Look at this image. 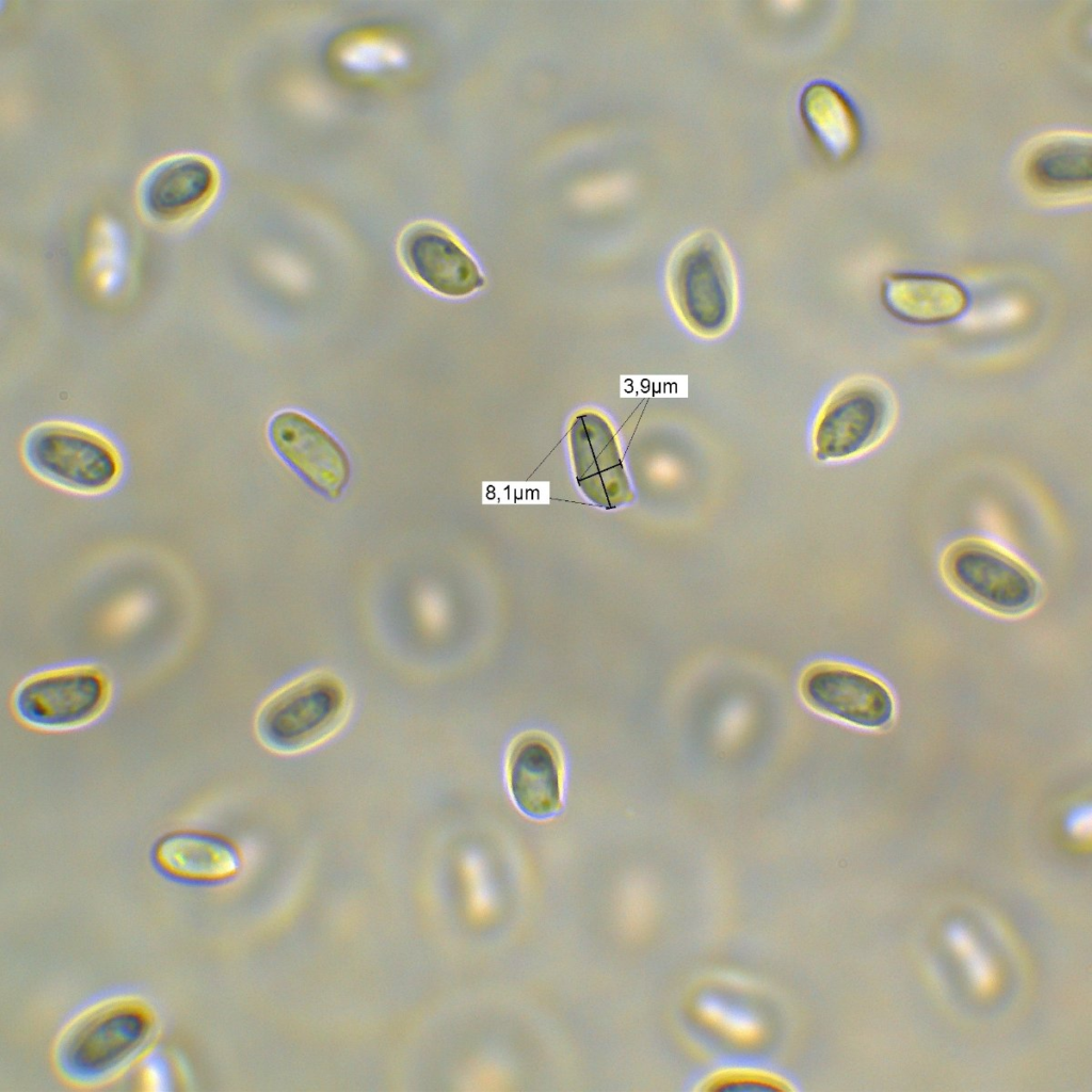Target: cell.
<instances>
[{"instance_id":"16","label":"cell","mask_w":1092,"mask_h":1092,"mask_svg":"<svg viewBox=\"0 0 1092 1092\" xmlns=\"http://www.w3.org/2000/svg\"><path fill=\"white\" fill-rule=\"evenodd\" d=\"M1040 179L1053 184L1075 183L1090 178V149L1064 143L1043 151L1035 160Z\"/></svg>"},{"instance_id":"6","label":"cell","mask_w":1092,"mask_h":1092,"mask_svg":"<svg viewBox=\"0 0 1092 1092\" xmlns=\"http://www.w3.org/2000/svg\"><path fill=\"white\" fill-rule=\"evenodd\" d=\"M113 694L109 675L93 662H69L37 670L14 688L15 719L37 732L60 733L87 726L108 710Z\"/></svg>"},{"instance_id":"2","label":"cell","mask_w":1092,"mask_h":1092,"mask_svg":"<svg viewBox=\"0 0 1092 1092\" xmlns=\"http://www.w3.org/2000/svg\"><path fill=\"white\" fill-rule=\"evenodd\" d=\"M667 288L682 325L701 338H717L733 324L738 280L732 254L716 232L684 239L669 261Z\"/></svg>"},{"instance_id":"11","label":"cell","mask_w":1092,"mask_h":1092,"mask_svg":"<svg viewBox=\"0 0 1092 1092\" xmlns=\"http://www.w3.org/2000/svg\"><path fill=\"white\" fill-rule=\"evenodd\" d=\"M399 254L406 271L437 294L465 296L484 285L473 258L436 224L419 222L408 226L401 235Z\"/></svg>"},{"instance_id":"12","label":"cell","mask_w":1092,"mask_h":1092,"mask_svg":"<svg viewBox=\"0 0 1092 1092\" xmlns=\"http://www.w3.org/2000/svg\"><path fill=\"white\" fill-rule=\"evenodd\" d=\"M151 861L164 877L195 885L228 882L242 868L240 849L232 840L198 829H179L160 836L152 847Z\"/></svg>"},{"instance_id":"7","label":"cell","mask_w":1092,"mask_h":1092,"mask_svg":"<svg viewBox=\"0 0 1092 1092\" xmlns=\"http://www.w3.org/2000/svg\"><path fill=\"white\" fill-rule=\"evenodd\" d=\"M888 406L883 392L864 381L835 387L819 406L812 429L819 461H845L871 449L883 435Z\"/></svg>"},{"instance_id":"17","label":"cell","mask_w":1092,"mask_h":1092,"mask_svg":"<svg viewBox=\"0 0 1092 1092\" xmlns=\"http://www.w3.org/2000/svg\"><path fill=\"white\" fill-rule=\"evenodd\" d=\"M781 1082L777 1075L770 1073L759 1067L752 1065H733L724 1067L720 1072H717L712 1078H709L708 1083L714 1085H735V1083H765V1085H778Z\"/></svg>"},{"instance_id":"14","label":"cell","mask_w":1092,"mask_h":1092,"mask_svg":"<svg viewBox=\"0 0 1092 1092\" xmlns=\"http://www.w3.org/2000/svg\"><path fill=\"white\" fill-rule=\"evenodd\" d=\"M883 302L896 318L915 324H936L958 318L966 309L965 290L956 282L934 275L894 274L886 278Z\"/></svg>"},{"instance_id":"15","label":"cell","mask_w":1092,"mask_h":1092,"mask_svg":"<svg viewBox=\"0 0 1092 1092\" xmlns=\"http://www.w3.org/2000/svg\"><path fill=\"white\" fill-rule=\"evenodd\" d=\"M213 183V171L202 159L179 158L160 166L147 181V208L157 215H172L193 206Z\"/></svg>"},{"instance_id":"3","label":"cell","mask_w":1092,"mask_h":1092,"mask_svg":"<svg viewBox=\"0 0 1092 1092\" xmlns=\"http://www.w3.org/2000/svg\"><path fill=\"white\" fill-rule=\"evenodd\" d=\"M152 1016L140 1001L106 998L76 1016L59 1045V1064L67 1078L94 1085L118 1074L135 1058L152 1032Z\"/></svg>"},{"instance_id":"8","label":"cell","mask_w":1092,"mask_h":1092,"mask_svg":"<svg viewBox=\"0 0 1092 1092\" xmlns=\"http://www.w3.org/2000/svg\"><path fill=\"white\" fill-rule=\"evenodd\" d=\"M268 435L276 453L324 497L340 498L351 479V463L340 443L320 423L295 410L270 420Z\"/></svg>"},{"instance_id":"4","label":"cell","mask_w":1092,"mask_h":1092,"mask_svg":"<svg viewBox=\"0 0 1092 1092\" xmlns=\"http://www.w3.org/2000/svg\"><path fill=\"white\" fill-rule=\"evenodd\" d=\"M940 569L954 594L993 615H1025L1041 597V582L1034 571L1015 553L983 536L950 542L941 555Z\"/></svg>"},{"instance_id":"19","label":"cell","mask_w":1092,"mask_h":1092,"mask_svg":"<svg viewBox=\"0 0 1092 1092\" xmlns=\"http://www.w3.org/2000/svg\"><path fill=\"white\" fill-rule=\"evenodd\" d=\"M1071 831L1076 836H1085L1090 831V815L1083 812L1076 815L1074 820L1071 822Z\"/></svg>"},{"instance_id":"13","label":"cell","mask_w":1092,"mask_h":1092,"mask_svg":"<svg viewBox=\"0 0 1092 1092\" xmlns=\"http://www.w3.org/2000/svg\"><path fill=\"white\" fill-rule=\"evenodd\" d=\"M507 777L513 800L525 814L546 818L560 809L562 760L547 735L525 733L513 742L508 755Z\"/></svg>"},{"instance_id":"1","label":"cell","mask_w":1092,"mask_h":1092,"mask_svg":"<svg viewBox=\"0 0 1092 1092\" xmlns=\"http://www.w3.org/2000/svg\"><path fill=\"white\" fill-rule=\"evenodd\" d=\"M20 454L35 479L76 496L109 495L126 479L118 446L105 434L73 422L34 427L26 434Z\"/></svg>"},{"instance_id":"9","label":"cell","mask_w":1092,"mask_h":1092,"mask_svg":"<svg viewBox=\"0 0 1092 1092\" xmlns=\"http://www.w3.org/2000/svg\"><path fill=\"white\" fill-rule=\"evenodd\" d=\"M800 689L805 702L819 712L864 728H881L894 716L889 690L877 677L836 662L808 668Z\"/></svg>"},{"instance_id":"18","label":"cell","mask_w":1092,"mask_h":1092,"mask_svg":"<svg viewBox=\"0 0 1092 1092\" xmlns=\"http://www.w3.org/2000/svg\"><path fill=\"white\" fill-rule=\"evenodd\" d=\"M141 1081L149 1091L166 1090L168 1085L167 1067L161 1057L147 1056L141 1067Z\"/></svg>"},{"instance_id":"5","label":"cell","mask_w":1092,"mask_h":1092,"mask_svg":"<svg viewBox=\"0 0 1092 1092\" xmlns=\"http://www.w3.org/2000/svg\"><path fill=\"white\" fill-rule=\"evenodd\" d=\"M351 712L346 685L335 674L317 670L275 690L260 705L255 730L260 742L278 754H299L335 736Z\"/></svg>"},{"instance_id":"10","label":"cell","mask_w":1092,"mask_h":1092,"mask_svg":"<svg viewBox=\"0 0 1092 1092\" xmlns=\"http://www.w3.org/2000/svg\"><path fill=\"white\" fill-rule=\"evenodd\" d=\"M568 444L577 484L590 501L614 509L633 500L616 435L605 416L592 410L576 414Z\"/></svg>"}]
</instances>
